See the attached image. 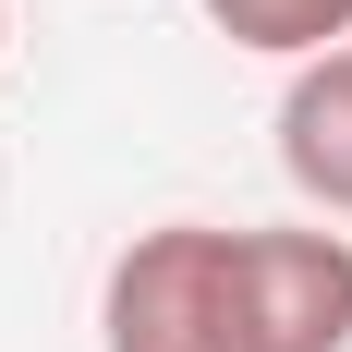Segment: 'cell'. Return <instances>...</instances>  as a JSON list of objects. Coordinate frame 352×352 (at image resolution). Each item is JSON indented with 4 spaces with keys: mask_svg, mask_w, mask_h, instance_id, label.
<instances>
[{
    "mask_svg": "<svg viewBox=\"0 0 352 352\" xmlns=\"http://www.w3.org/2000/svg\"><path fill=\"white\" fill-rule=\"evenodd\" d=\"M98 340L109 352H255L243 340V231H219V219L134 231L109 255Z\"/></svg>",
    "mask_w": 352,
    "mask_h": 352,
    "instance_id": "obj_1",
    "label": "cell"
},
{
    "mask_svg": "<svg viewBox=\"0 0 352 352\" xmlns=\"http://www.w3.org/2000/svg\"><path fill=\"white\" fill-rule=\"evenodd\" d=\"M243 340L352 352V243L340 231H243Z\"/></svg>",
    "mask_w": 352,
    "mask_h": 352,
    "instance_id": "obj_2",
    "label": "cell"
},
{
    "mask_svg": "<svg viewBox=\"0 0 352 352\" xmlns=\"http://www.w3.org/2000/svg\"><path fill=\"white\" fill-rule=\"evenodd\" d=\"M280 170L304 207L352 219V49L328 61H292V98H280Z\"/></svg>",
    "mask_w": 352,
    "mask_h": 352,
    "instance_id": "obj_3",
    "label": "cell"
},
{
    "mask_svg": "<svg viewBox=\"0 0 352 352\" xmlns=\"http://www.w3.org/2000/svg\"><path fill=\"white\" fill-rule=\"evenodd\" d=\"M207 25L267 61H328V49H352V0H207Z\"/></svg>",
    "mask_w": 352,
    "mask_h": 352,
    "instance_id": "obj_4",
    "label": "cell"
},
{
    "mask_svg": "<svg viewBox=\"0 0 352 352\" xmlns=\"http://www.w3.org/2000/svg\"><path fill=\"white\" fill-rule=\"evenodd\" d=\"M0 36H12V25H0Z\"/></svg>",
    "mask_w": 352,
    "mask_h": 352,
    "instance_id": "obj_5",
    "label": "cell"
}]
</instances>
